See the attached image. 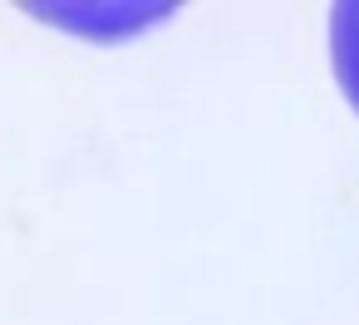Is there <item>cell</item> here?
Returning a JSON list of instances; mask_svg holds the SVG:
<instances>
[{
  "instance_id": "6da1fadb",
  "label": "cell",
  "mask_w": 359,
  "mask_h": 325,
  "mask_svg": "<svg viewBox=\"0 0 359 325\" xmlns=\"http://www.w3.org/2000/svg\"><path fill=\"white\" fill-rule=\"evenodd\" d=\"M330 60H334V79L344 99L359 114V0L330 11Z\"/></svg>"
}]
</instances>
